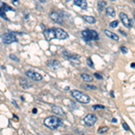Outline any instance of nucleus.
<instances>
[{
  "label": "nucleus",
  "instance_id": "nucleus-1",
  "mask_svg": "<svg viewBox=\"0 0 135 135\" xmlns=\"http://www.w3.org/2000/svg\"><path fill=\"white\" fill-rule=\"evenodd\" d=\"M43 123L44 125L50 130H55L63 125V122L60 120V118H58L57 116H49L45 118Z\"/></svg>",
  "mask_w": 135,
  "mask_h": 135
},
{
  "label": "nucleus",
  "instance_id": "nucleus-2",
  "mask_svg": "<svg viewBox=\"0 0 135 135\" xmlns=\"http://www.w3.org/2000/svg\"><path fill=\"white\" fill-rule=\"evenodd\" d=\"M71 96L75 98V99L81 104H88L90 102V97L87 95L85 94L84 92H81L79 90H72L71 92Z\"/></svg>",
  "mask_w": 135,
  "mask_h": 135
},
{
  "label": "nucleus",
  "instance_id": "nucleus-3",
  "mask_svg": "<svg viewBox=\"0 0 135 135\" xmlns=\"http://www.w3.org/2000/svg\"><path fill=\"white\" fill-rule=\"evenodd\" d=\"M81 34H82V37L84 38V40L87 41H93V40L97 41L99 39V36H98L97 32H96L94 30H89V29L84 30V31H82Z\"/></svg>",
  "mask_w": 135,
  "mask_h": 135
},
{
  "label": "nucleus",
  "instance_id": "nucleus-4",
  "mask_svg": "<svg viewBox=\"0 0 135 135\" xmlns=\"http://www.w3.org/2000/svg\"><path fill=\"white\" fill-rule=\"evenodd\" d=\"M1 40L5 44H10L13 43V42H15L17 41V38L15 36V33L13 32H6V33H4L3 35L1 36Z\"/></svg>",
  "mask_w": 135,
  "mask_h": 135
},
{
  "label": "nucleus",
  "instance_id": "nucleus-5",
  "mask_svg": "<svg viewBox=\"0 0 135 135\" xmlns=\"http://www.w3.org/2000/svg\"><path fill=\"white\" fill-rule=\"evenodd\" d=\"M63 56H64L65 58H67L68 59H69L71 62H76L77 64L80 63V61H79L80 56L77 55V54L70 53V52H68V51H67V50H65L64 52H63Z\"/></svg>",
  "mask_w": 135,
  "mask_h": 135
},
{
  "label": "nucleus",
  "instance_id": "nucleus-6",
  "mask_svg": "<svg viewBox=\"0 0 135 135\" xmlns=\"http://www.w3.org/2000/svg\"><path fill=\"white\" fill-rule=\"evenodd\" d=\"M25 75H26L29 78H31L33 81H40V80L42 79V76L41 74L38 73V72H35V71L32 70V69H29L25 72Z\"/></svg>",
  "mask_w": 135,
  "mask_h": 135
},
{
  "label": "nucleus",
  "instance_id": "nucleus-7",
  "mask_svg": "<svg viewBox=\"0 0 135 135\" xmlns=\"http://www.w3.org/2000/svg\"><path fill=\"white\" fill-rule=\"evenodd\" d=\"M96 120H97L96 116L92 115V114H88V115H87L84 117V123H85L86 125H87L89 127L93 126L95 123H96Z\"/></svg>",
  "mask_w": 135,
  "mask_h": 135
},
{
  "label": "nucleus",
  "instance_id": "nucleus-8",
  "mask_svg": "<svg viewBox=\"0 0 135 135\" xmlns=\"http://www.w3.org/2000/svg\"><path fill=\"white\" fill-rule=\"evenodd\" d=\"M55 31V36L59 40H66L68 38V34L67 32H65L64 30L61 28H54Z\"/></svg>",
  "mask_w": 135,
  "mask_h": 135
},
{
  "label": "nucleus",
  "instance_id": "nucleus-9",
  "mask_svg": "<svg viewBox=\"0 0 135 135\" xmlns=\"http://www.w3.org/2000/svg\"><path fill=\"white\" fill-rule=\"evenodd\" d=\"M120 19L122 21L123 24L127 28H131L132 27V22L130 20V18L128 17V15L125 13H120Z\"/></svg>",
  "mask_w": 135,
  "mask_h": 135
},
{
  "label": "nucleus",
  "instance_id": "nucleus-10",
  "mask_svg": "<svg viewBox=\"0 0 135 135\" xmlns=\"http://www.w3.org/2000/svg\"><path fill=\"white\" fill-rule=\"evenodd\" d=\"M43 35H44V37H45V39H47L48 41H50V40L55 39L56 36H55V31H54V28L44 30Z\"/></svg>",
  "mask_w": 135,
  "mask_h": 135
},
{
  "label": "nucleus",
  "instance_id": "nucleus-11",
  "mask_svg": "<svg viewBox=\"0 0 135 135\" xmlns=\"http://www.w3.org/2000/svg\"><path fill=\"white\" fill-rule=\"evenodd\" d=\"M50 18L52 21H54L55 23H58V24H63V18L60 15V14L57 12H52L51 14H50Z\"/></svg>",
  "mask_w": 135,
  "mask_h": 135
},
{
  "label": "nucleus",
  "instance_id": "nucleus-12",
  "mask_svg": "<svg viewBox=\"0 0 135 135\" xmlns=\"http://www.w3.org/2000/svg\"><path fill=\"white\" fill-rule=\"evenodd\" d=\"M47 66L48 68H50L53 70H57V69H59V68H60V62L59 60H57V59H52V60H49L47 62Z\"/></svg>",
  "mask_w": 135,
  "mask_h": 135
},
{
  "label": "nucleus",
  "instance_id": "nucleus-13",
  "mask_svg": "<svg viewBox=\"0 0 135 135\" xmlns=\"http://www.w3.org/2000/svg\"><path fill=\"white\" fill-rule=\"evenodd\" d=\"M51 109H52V112L54 114L58 115V116H65L66 114L65 112L63 111V109L59 106H51Z\"/></svg>",
  "mask_w": 135,
  "mask_h": 135
},
{
  "label": "nucleus",
  "instance_id": "nucleus-14",
  "mask_svg": "<svg viewBox=\"0 0 135 135\" xmlns=\"http://www.w3.org/2000/svg\"><path fill=\"white\" fill-rule=\"evenodd\" d=\"M20 86L24 89H28L29 87H32V84L26 78H21L20 79Z\"/></svg>",
  "mask_w": 135,
  "mask_h": 135
},
{
  "label": "nucleus",
  "instance_id": "nucleus-15",
  "mask_svg": "<svg viewBox=\"0 0 135 135\" xmlns=\"http://www.w3.org/2000/svg\"><path fill=\"white\" fill-rule=\"evenodd\" d=\"M74 3L76 6H79L83 10H87V4L86 0H74Z\"/></svg>",
  "mask_w": 135,
  "mask_h": 135
},
{
  "label": "nucleus",
  "instance_id": "nucleus-16",
  "mask_svg": "<svg viewBox=\"0 0 135 135\" xmlns=\"http://www.w3.org/2000/svg\"><path fill=\"white\" fill-rule=\"evenodd\" d=\"M105 33H106V35L108 36L110 39H113V40H115V41H119V36H118L117 34H115V32H110L108 30H105Z\"/></svg>",
  "mask_w": 135,
  "mask_h": 135
},
{
  "label": "nucleus",
  "instance_id": "nucleus-17",
  "mask_svg": "<svg viewBox=\"0 0 135 135\" xmlns=\"http://www.w3.org/2000/svg\"><path fill=\"white\" fill-rule=\"evenodd\" d=\"M106 15H109V16H111V17H115V10L114 7L108 6V7H106Z\"/></svg>",
  "mask_w": 135,
  "mask_h": 135
},
{
  "label": "nucleus",
  "instance_id": "nucleus-18",
  "mask_svg": "<svg viewBox=\"0 0 135 135\" xmlns=\"http://www.w3.org/2000/svg\"><path fill=\"white\" fill-rule=\"evenodd\" d=\"M97 7H98V10H99L100 12H103L105 8L106 7V1H104V0H100L98 4H97Z\"/></svg>",
  "mask_w": 135,
  "mask_h": 135
},
{
  "label": "nucleus",
  "instance_id": "nucleus-19",
  "mask_svg": "<svg viewBox=\"0 0 135 135\" xmlns=\"http://www.w3.org/2000/svg\"><path fill=\"white\" fill-rule=\"evenodd\" d=\"M81 77L85 82H92L93 81V77L90 75H88L87 73H83L81 74Z\"/></svg>",
  "mask_w": 135,
  "mask_h": 135
},
{
  "label": "nucleus",
  "instance_id": "nucleus-20",
  "mask_svg": "<svg viewBox=\"0 0 135 135\" xmlns=\"http://www.w3.org/2000/svg\"><path fill=\"white\" fill-rule=\"evenodd\" d=\"M83 19L87 22L89 24H95L96 23V19H95L94 16H90V15H84L83 16Z\"/></svg>",
  "mask_w": 135,
  "mask_h": 135
},
{
  "label": "nucleus",
  "instance_id": "nucleus-21",
  "mask_svg": "<svg viewBox=\"0 0 135 135\" xmlns=\"http://www.w3.org/2000/svg\"><path fill=\"white\" fill-rule=\"evenodd\" d=\"M108 127L107 126H104V127H101L98 129V133L99 134H103V133H106V132H108Z\"/></svg>",
  "mask_w": 135,
  "mask_h": 135
},
{
  "label": "nucleus",
  "instance_id": "nucleus-22",
  "mask_svg": "<svg viewBox=\"0 0 135 135\" xmlns=\"http://www.w3.org/2000/svg\"><path fill=\"white\" fill-rule=\"evenodd\" d=\"M2 9H3L4 11H15L11 6H7V5L5 3H3V7H2Z\"/></svg>",
  "mask_w": 135,
  "mask_h": 135
},
{
  "label": "nucleus",
  "instance_id": "nucleus-23",
  "mask_svg": "<svg viewBox=\"0 0 135 135\" xmlns=\"http://www.w3.org/2000/svg\"><path fill=\"white\" fill-rule=\"evenodd\" d=\"M118 24H119V22H118L117 20L113 21V22L110 23V27H112V28H115V27L118 26Z\"/></svg>",
  "mask_w": 135,
  "mask_h": 135
},
{
  "label": "nucleus",
  "instance_id": "nucleus-24",
  "mask_svg": "<svg viewBox=\"0 0 135 135\" xmlns=\"http://www.w3.org/2000/svg\"><path fill=\"white\" fill-rule=\"evenodd\" d=\"M87 64L90 68H94V63H93V61H92V59H90V58H87Z\"/></svg>",
  "mask_w": 135,
  "mask_h": 135
},
{
  "label": "nucleus",
  "instance_id": "nucleus-25",
  "mask_svg": "<svg viewBox=\"0 0 135 135\" xmlns=\"http://www.w3.org/2000/svg\"><path fill=\"white\" fill-rule=\"evenodd\" d=\"M0 16H1V17H3L5 20H8L7 17H6V14H5V12H4V10L2 8H0Z\"/></svg>",
  "mask_w": 135,
  "mask_h": 135
},
{
  "label": "nucleus",
  "instance_id": "nucleus-26",
  "mask_svg": "<svg viewBox=\"0 0 135 135\" xmlns=\"http://www.w3.org/2000/svg\"><path fill=\"white\" fill-rule=\"evenodd\" d=\"M9 57H10V59H12L13 60H15V61H16V62L20 61V60H19V59H18L17 57L15 55V54H10V55H9Z\"/></svg>",
  "mask_w": 135,
  "mask_h": 135
},
{
  "label": "nucleus",
  "instance_id": "nucleus-27",
  "mask_svg": "<svg viewBox=\"0 0 135 135\" xmlns=\"http://www.w3.org/2000/svg\"><path fill=\"white\" fill-rule=\"evenodd\" d=\"M121 50H122V52H123V54H126V53L128 52V49H127L126 47H124V46H122V47H121Z\"/></svg>",
  "mask_w": 135,
  "mask_h": 135
},
{
  "label": "nucleus",
  "instance_id": "nucleus-28",
  "mask_svg": "<svg viewBox=\"0 0 135 135\" xmlns=\"http://www.w3.org/2000/svg\"><path fill=\"white\" fill-rule=\"evenodd\" d=\"M93 109H94V110H96V109H105V106L96 105V106H93Z\"/></svg>",
  "mask_w": 135,
  "mask_h": 135
},
{
  "label": "nucleus",
  "instance_id": "nucleus-29",
  "mask_svg": "<svg viewBox=\"0 0 135 135\" xmlns=\"http://www.w3.org/2000/svg\"><path fill=\"white\" fill-rule=\"evenodd\" d=\"M94 76H95V77H96L97 79H103V77L101 76L99 73H95Z\"/></svg>",
  "mask_w": 135,
  "mask_h": 135
},
{
  "label": "nucleus",
  "instance_id": "nucleus-30",
  "mask_svg": "<svg viewBox=\"0 0 135 135\" xmlns=\"http://www.w3.org/2000/svg\"><path fill=\"white\" fill-rule=\"evenodd\" d=\"M123 129L125 130V131H129V130H130V128L128 127V125H127L126 123H123Z\"/></svg>",
  "mask_w": 135,
  "mask_h": 135
},
{
  "label": "nucleus",
  "instance_id": "nucleus-31",
  "mask_svg": "<svg viewBox=\"0 0 135 135\" xmlns=\"http://www.w3.org/2000/svg\"><path fill=\"white\" fill-rule=\"evenodd\" d=\"M71 105H70V108H72V109H76V108H77V106H76V103H74V102H71Z\"/></svg>",
  "mask_w": 135,
  "mask_h": 135
},
{
  "label": "nucleus",
  "instance_id": "nucleus-32",
  "mask_svg": "<svg viewBox=\"0 0 135 135\" xmlns=\"http://www.w3.org/2000/svg\"><path fill=\"white\" fill-rule=\"evenodd\" d=\"M12 3L15 5V6H19V0H12Z\"/></svg>",
  "mask_w": 135,
  "mask_h": 135
},
{
  "label": "nucleus",
  "instance_id": "nucleus-33",
  "mask_svg": "<svg viewBox=\"0 0 135 135\" xmlns=\"http://www.w3.org/2000/svg\"><path fill=\"white\" fill-rule=\"evenodd\" d=\"M86 87H87V88H90V89H96V87H95V86H89V85H87L86 86Z\"/></svg>",
  "mask_w": 135,
  "mask_h": 135
},
{
  "label": "nucleus",
  "instance_id": "nucleus-34",
  "mask_svg": "<svg viewBox=\"0 0 135 135\" xmlns=\"http://www.w3.org/2000/svg\"><path fill=\"white\" fill-rule=\"evenodd\" d=\"M12 103H13V105H14V106H15V107H16V108H19V106H18V105H17V103H16V102H15V100H12Z\"/></svg>",
  "mask_w": 135,
  "mask_h": 135
},
{
  "label": "nucleus",
  "instance_id": "nucleus-35",
  "mask_svg": "<svg viewBox=\"0 0 135 135\" xmlns=\"http://www.w3.org/2000/svg\"><path fill=\"white\" fill-rule=\"evenodd\" d=\"M37 112H38V110H37L36 108L32 109V114H37Z\"/></svg>",
  "mask_w": 135,
  "mask_h": 135
},
{
  "label": "nucleus",
  "instance_id": "nucleus-36",
  "mask_svg": "<svg viewBox=\"0 0 135 135\" xmlns=\"http://www.w3.org/2000/svg\"><path fill=\"white\" fill-rule=\"evenodd\" d=\"M15 121H16V122H17L18 120H19V119H18V116L17 115H14V120H15Z\"/></svg>",
  "mask_w": 135,
  "mask_h": 135
},
{
  "label": "nucleus",
  "instance_id": "nucleus-37",
  "mask_svg": "<svg viewBox=\"0 0 135 135\" xmlns=\"http://www.w3.org/2000/svg\"><path fill=\"white\" fill-rule=\"evenodd\" d=\"M119 32H121V33H122V34H123V35H124V36H126V35H127L126 33H125V32H123V31H119Z\"/></svg>",
  "mask_w": 135,
  "mask_h": 135
},
{
  "label": "nucleus",
  "instance_id": "nucleus-38",
  "mask_svg": "<svg viewBox=\"0 0 135 135\" xmlns=\"http://www.w3.org/2000/svg\"><path fill=\"white\" fill-rule=\"evenodd\" d=\"M132 15H133V17H134V19H135V9L132 11Z\"/></svg>",
  "mask_w": 135,
  "mask_h": 135
},
{
  "label": "nucleus",
  "instance_id": "nucleus-39",
  "mask_svg": "<svg viewBox=\"0 0 135 135\" xmlns=\"http://www.w3.org/2000/svg\"><path fill=\"white\" fill-rule=\"evenodd\" d=\"M131 66H132V68H135V63H134V62H133V63H132V65H131Z\"/></svg>",
  "mask_w": 135,
  "mask_h": 135
},
{
  "label": "nucleus",
  "instance_id": "nucleus-40",
  "mask_svg": "<svg viewBox=\"0 0 135 135\" xmlns=\"http://www.w3.org/2000/svg\"><path fill=\"white\" fill-rule=\"evenodd\" d=\"M112 122H113V123H117V120H116V119H113Z\"/></svg>",
  "mask_w": 135,
  "mask_h": 135
},
{
  "label": "nucleus",
  "instance_id": "nucleus-41",
  "mask_svg": "<svg viewBox=\"0 0 135 135\" xmlns=\"http://www.w3.org/2000/svg\"><path fill=\"white\" fill-rule=\"evenodd\" d=\"M111 96H112V97H115V95H114V92L113 91L111 92Z\"/></svg>",
  "mask_w": 135,
  "mask_h": 135
},
{
  "label": "nucleus",
  "instance_id": "nucleus-42",
  "mask_svg": "<svg viewBox=\"0 0 135 135\" xmlns=\"http://www.w3.org/2000/svg\"><path fill=\"white\" fill-rule=\"evenodd\" d=\"M39 1H41V3H45V0H39Z\"/></svg>",
  "mask_w": 135,
  "mask_h": 135
},
{
  "label": "nucleus",
  "instance_id": "nucleus-43",
  "mask_svg": "<svg viewBox=\"0 0 135 135\" xmlns=\"http://www.w3.org/2000/svg\"><path fill=\"white\" fill-rule=\"evenodd\" d=\"M68 89H69V87H67L65 88V90H68Z\"/></svg>",
  "mask_w": 135,
  "mask_h": 135
},
{
  "label": "nucleus",
  "instance_id": "nucleus-44",
  "mask_svg": "<svg viewBox=\"0 0 135 135\" xmlns=\"http://www.w3.org/2000/svg\"><path fill=\"white\" fill-rule=\"evenodd\" d=\"M67 135H73V134H67Z\"/></svg>",
  "mask_w": 135,
  "mask_h": 135
},
{
  "label": "nucleus",
  "instance_id": "nucleus-45",
  "mask_svg": "<svg viewBox=\"0 0 135 135\" xmlns=\"http://www.w3.org/2000/svg\"><path fill=\"white\" fill-rule=\"evenodd\" d=\"M133 2H134V4H135V0H133Z\"/></svg>",
  "mask_w": 135,
  "mask_h": 135
},
{
  "label": "nucleus",
  "instance_id": "nucleus-46",
  "mask_svg": "<svg viewBox=\"0 0 135 135\" xmlns=\"http://www.w3.org/2000/svg\"><path fill=\"white\" fill-rule=\"evenodd\" d=\"M110 1H115V0H110Z\"/></svg>",
  "mask_w": 135,
  "mask_h": 135
}]
</instances>
